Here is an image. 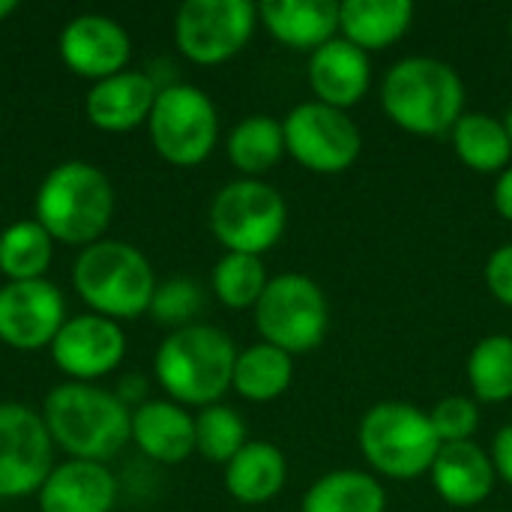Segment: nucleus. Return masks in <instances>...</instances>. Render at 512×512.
<instances>
[{
    "label": "nucleus",
    "mask_w": 512,
    "mask_h": 512,
    "mask_svg": "<svg viewBox=\"0 0 512 512\" xmlns=\"http://www.w3.org/2000/svg\"><path fill=\"white\" fill-rule=\"evenodd\" d=\"M489 456H492V465H495L498 480H504L512 489V423H507V426L495 435L492 453H489Z\"/></svg>",
    "instance_id": "35"
},
{
    "label": "nucleus",
    "mask_w": 512,
    "mask_h": 512,
    "mask_svg": "<svg viewBox=\"0 0 512 512\" xmlns=\"http://www.w3.org/2000/svg\"><path fill=\"white\" fill-rule=\"evenodd\" d=\"M132 441L147 459L180 465L195 453V417L171 399H147L132 408Z\"/></svg>",
    "instance_id": "20"
},
{
    "label": "nucleus",
    "mask_w": 512,
    "mask_h": 512,
    "mask_svg": "<svg viewBox=\"0 0 512 512\" xmlns=\"http://www.w3.org/2000/svg\"><path fill=\"white\" fill-rule=\"evenodd\" d=\"M381 108L399 129L435 138L453 132L465 114V84L438 57H402L381 81Z\"/></svg>",
    "instance_id": "4"
},
{
    "label": "nucleus",
    "mask_w": 512,
    "mask_h": 512,
    "mask_svg": "<svg viewBox=\"0 0 512 512\" xmlns=\"http://www.w3.org/2000/svg\"><path fill=\"white\" fill-rule=\"evenodd\" d=\"M288 228V204L264 180H231L210 204V231L225 246V252L264 255L270 252Z\"/></svg>",
    "instance_id": "7"
},
{
    "label": "nucleus",
    "mask_w": 512,
    "mask_h": 512,
    "mask_svg": "<svg viewBox=\"0 0 512 512\" xmlns=\"http://www.w3.org/2000/svg\"><path fill=\"white\" fill-rule=\"evenodd\" d=\"M39 512H111L117 480L108 465L69 459L57 465L39 489Z\"/></svg>",
    "instance_id": "19"
},
{
    "label": "nucleus",
    "mask_w": 512,
    "mask_h": 512,
    "mask_svg": "<svg viewBox=\"0 0 512 512\" xmlns=\"http://www.w3.org/2000/svg\"><path fill=\"white\" fill-rule=\"evenodd\" d=\"M453 153L477 174H501L512 165V138L507 123L486 111H465L450 132Z\"/></svg>",
    "instance_id": "24"
},
{
    "label": "nucleus",
    "mask_w": 512,
    "mask_h": 512,
    "mask_svg": "<svg viewBox=\"0 0 512 512\" xmlns=\"http://www.w3.org/2000/svg\"><path fill=\"white\" fill-rule=\"evenodd\" d=\"M159 87L144 72H117L105 81H96L84 96L87 120L102 132H132L150 120Z\"/></svg>",
    "instance_id": "17"
},
{
    "label": "nucleus",
    "mask_w": 512,
    "mask_h": 512,
    "mask_svg": "<svg viewBox=\"0 0 512 512\" xmlns=\"http://www.w3.org/2000/svg\"><path fill=\"white\" fill-rule=\"evenodd\" d=\"M510 39H512V15H510Z\"/></svg>",
    "instance_id": "39"
},
{
    "label": "nucleus",
    "mask_w": 512,
    "mask_h": 512,
    "mask_svg": "<svg viewBox=\"0 0 512 512\" xmlns=\"http://www.w3.org/2000/svg\"><path fill=\"white\" fill-rule=\"evenodd\" d=\"M153 150L174 168L201 165L219 141V114L213 99L195 84H168L159 90L147 120Z\"/></svg>",
    "instance_id": "9"
},
{
    "label": "nucleus",
    "mask_w": 512,
    "mask_h": 512,
    "mask_svg": "<svg viewBox=\"0 0 512 512\" xmlns=\"http://www.w3.org/2000/svg\"><path fill=\"white\" fill-rule=\"evenodd\" d=\"M429 477L441 501L459 510L480 507L498 483L492 456L474 441L441 444Z\"/></svg>",
    "instance_id": "18"
},
{
    "label": "nucleus",
    "mask_w": 512,
    "mask_h": 512,
    "mask_svg": "<svg viewBox=\"0 0 512 512\" xmlns=\"http://www.w3.org/2000/svg\"><path fill=\"white\" fill-rule=\"evenodd\" d=\"M51 255L54 240L36 219H21L0 231V273L6 276V282L45 279Z\"/></svg>",
    "instance_id": "28"
},
{
    "label": "nucleus",
    "mask_w": 512,
    "mask_h": 512,
    "mask_svg": "<svg viewBox=\"0 0 512 512\" xmlns=\"http://www.w3.org/2000/svg\"><path fill=\"white\" fill-rule=\"evenodd\" d=\"M114 186L102 168L84 159L54 165L36 189L33 213L54 243L93 246L111 225Z\"/></svg>",
    "instance_id": "2"
},
{
    "label": "nucleus",
    "mask_w": 512,
    "mask_h": 512,
    "mask_svg": "<svg viewBox=\"0 0 512 512\" xmlns=\"http://www.w3.org/2000/svg\"><path fill=\"white\" fill-rule=\"evenodd\" d=\"M15 9H18V3H15V0H0V21H6Z\"/></svg>",
    "instance_id": "37"
},
{
    "label": "nucleus",
    "mask_w": 512,
    "mask_h": 512,
    "mask_svg": "<svg viewBox=\"0 0 512 512\" xmlns=\"http://www.w3.org/2000/svg\"><path fill=\"white\" fill-rule=\"evenodd\" d=\"M429 420L441 444H462L474 441V432L480 429V408L468 396H447L432 405Z\"/></svg>",
    "instance_id": "33"
},
{
    "label": "nucleus",
    "mask_w": 512,
    "mask_h": 512,
    "mask_svg": "<svg viewBox=\"0 0 512 512\" xmlns=\"http://www.w3.org/2000/svg\"><path fill=\"white\" fill-rule=\"evenodd\" d=\"M291 384H294L291 354L267 342H258L237 354L231 390H237V396H243L246 402H273L285 396Z\"/></svg>",
    "instance_id": "27"
},
{
    "label": "nucleus",
    "mask_w": 512,
    "mask_h": 512,
    "mask_svg": "<svg viewBox=\"0 0 512 512\" xmlns=\"http://www.w3.org/2000/svg\"><path fill=\"white\" fill-rule=\"evenodd\" d=\"M504 123H507V132H510V138H512V105H510V111H507V117H504Z\"/></svg>",
    "instance_id": "38"
},
{
    "label": "nucleus",
    "mask_w": 512,
    "mask_h": 512,
    "mask_svg": "<svg viewBox=\"0 0 512 512\" xmlns=\"http://www.w3.org/2000/svg\"><path fill=\"white\" fill-rule=\"evenodd\" d=\"M285 153L312 174H342L363 153L360 126L348 117V111L330 108L324 102H300L285 120Z\"/></svg>",
    "instance_id": "10"
},
{
    "label": "nucleus",
    "mask_w": 512,
    "mask_h": 512,
    "mask_svg": "<svg viewBox=\"0 0 512 512\" xmlns=\"http://www.w3.org/2000/svg\"><path fill=\"white\" fill-rule=\"evenodd\" d=\"M288 480L285 453L270 441H249L225 465V489L240 504H267L273 501Z\"/></svg>",
    "instance_id": "23"
},
{
    "label": "nucleus",
    "mask_w": 512,
    "mask_h": 512,
    "mask_svg": "<svg viewBox=\"0 0 512 512\" xmlns=\"http://www.w3.org/2000/svg\"><path fill=\"white\" fill-rule=\"evenodd\" d=\"M486 285L492 297L512 309V243L498 246L486 261Z\"/></svg>",
    "instance_id": "34"
},
{
    "label": "nucleus",
    "mask_w": 512,
    "mask_h": 512,
    "mask_svg": "<svg viewBox=\"0 0 512 512\" xmlns=\"http://www.w3.org/2000/svg\"><path fill=\"white\" fill-rule=\"evenodd\" d=\"M246 444V423L234 408L210 405L195 417V453H201L207 462L228 465Z\"/></svg>",
    "instance_id": "31"
},
{
    "label": "nucleus",
    "mask_w": 512,
    "mask_h": 512,
    "mask_svg": "<svg viewBox=\"0 0 512 512\" xmlns=\"http://www.w3.org/2000/svg\"><path fill=\"white\" fill-rule=\"evenodd\" d=\"M414 24V3L408 0H345L339 3L342 39L360 51H384L396 45Z\"/></svg>",
    "instance_id": "22"
},
{
    "label": "nucleus",
    "mask_w": 512,
    "mask_h": 512,
    "mask_svg": "<svg viewBox=\"0 0 512 512\" xmlns=\"http://www.w3.org/2000/svg\"><path fill=\"white\" fill-rule=\"evenodd\" d=\"M225 150H228L231 165L243 177L261 180L285 156V132H282V123L276 117H270V114H249V117H243L231 129Z\"/></svg>",
    "instance_id": "26"
},
{
    "label": "nucleus",
    "mask_w": 512,
    "mask_h": 512,
    "mask_svg": "<svg viewBox=\"0 0 512 512\" xmlns=\"http://www.w3.org/2000/svg\"><path fill=\"white\" fill-rule=\"evenodd\" d=\"M495 210L504 222H512V165L504 168L495 180V192H492Z\"/></svg>",
    "instance_id": "36"
},
{
    "label": "nucleus",
    "mask_w": 512,
    "mask_h": 512,
    "mask_svg": "<svg viewBox=\"0 0 512 512\" xmlns=\"http://www.w3.org/2000/svg\"><path fill=\"white\" fill-rule=\"evenodd\" d=\"M60 60L87 81H105L117 72H126V63L132 57V42L123 24H117L108 15L84 12L75 15L57 39Z\"/></svg>",
    "instance_id": "15"
},
{
    "label": "nucleus",
    "mask_w": 512,
    "mask_h": 512,
    "mask_svg": "<svg viewBox=\"0 0 512 512\" xmlns=\"http://www.w3.org/2000/svg\"><path fill=\"white\" fill-rule=\"evenodd\" d=\"M258 27V6L249 0H186L174 15V42L198 66H219L237 57Z\"/></svg>",
    "instance_id": "11"
},
{
    "label": "nucleus",
    "mask_w": 512,
    "mask_h": 512,
    "mask_svg": "<svg viewBox=\"0 0 512 512\" xmlns=\"http://www.w3.org/2000/svg\"><path fill=\"white\" fill-rule=\"evenodd\" d=\"M72 285L93 315L120 324L150 312L159 282L141 249L126 240H99L75 258Z\"/></svg>",
    "instance_id": "5"
},
{
    "label": "nucleus",
    "mask_w": 512,
    "mask_h": 512,
    "mask_svg": "<svg viewBox=\"0 0 512 512\" xmlns=\"http://www.w3.org/2000/svg\"><path fill=\"white\" fill-rule=\"evenodd\" d=\"M264 30L297 51H315L339 30V3L333 0H264L258 6Z\"/></svg>",
    "instance_id": "21"
},
{
    "label": "nucleus",
    "mask_w": 512,
    "mask_h": 512,
    "mask_svg": "<svg viewBox=\"0 0 512 512\" xmlns=\"http://www.w3.org/2000/svg\"><path fill=\"white\" fill-rule=\"evenodd\" d=\"M468 384L477 402L501 405L512 399V336L495 333L474 345L468 357Z\"/></svg>",
    "instance_id": "29"
},
{
    "label": "nucleus",
    "mask_w": 512,
    "mask_h": 512,
    "mask_svg": "<svg viewBox=\"0 0 512 512\" xmlns=\"http://www.w3.org/2000/svg\"><path fill=\"white\" fill-rule=\"evenodd\" d=\"M300 512H387V492L375 474L342 468L306 489Z\"/></svg>",
    "instance_id": "25"
},
{
    "label": "nucleus",
    "mask_w": 512,
    "mask_h": 512,
    "mask_svg": "<svg viewBox=\"0 0 512 512\" xmlns=\"http://www.w3.org/2000/svg\"><path fill=\"white\" fill-rule=\"evenodd\" d=\"M201 306H204V294H201L198 282L174 276V279H165V282L156 285L150 315L159 324H168V327L180 330V327L192 324V318L201 312Z\"/></svg>",
    "instance_id": "32"
},
{
    "label": "nucleus",
    "mask_w": 512,
    "mask_h": 512,
    "mask_svg": "<svg viewBox=\"0 0 512 512\" xmlns=\"http://www.w3.org/2000/svg\"><path fill=\"white\" fill-rule=\"evenodd\" d=\"M237 348L213 324H189L162 339L153 357L159 387L183 408H210L231 390Z\"/></svg>",
    "instance_id": "3"
},
{
    "label": "nucleus",
    "mask_w": 512,
    "mask_h": 512,
    "mask_svg": "<svg viewBox=\"0 0 512 512\" xmlns=\"http://www.w3.org/2000/svg\"><path fill=\"white\" fill-rule=\"evenodd\" d=\"M270 276L267 267L258 255H240V252H225L210 276L213 294L222 306L228 309H255Z\"/></svg>",
    "instance_id": "30"
},
{
    "label": "nucleus",
    "mask_w": 512,
    "mask_h": 512,
    "mask_svg": "<svg viewBox=\"0 0 512 512\" xmlns=\"http://www.w3.org/2000/svg\"><path fill=\"white\" fill-rule=\"evenodd\" d=\"M252 312L261 342L291 357L318 348L330 324V306L321 285L303 273L273 276Z\"/></svg>",
    "instance_id": "8"
},
{
    "label": "nucleus",
    "mask_w": 512,
    "mask_h": 512,
    "mask_svg": "<svg viewBox=\"0 0 512 512\" xmlns=\"http://www.w3.org/2000/svg\"><path fill=\"white\" fill-rule=\"evenodd\" d=\"M54 471V441L39 411L0 402V501L39 495Z\"/></svg>",
    "instance_id": "12"
},
{
    "label": "nucleus",
    "mask_w": 512,
    "mask_h": 512,
    "mask_svg": "<svg viewBox=\"0 0 512 512\" xmlns=\"http://www.w3.org/2000/svg\"><path fill=\"white\" fill-rule=\"evenodd\" d=\"M42 420L54 447L69 459L105 465L132 441V411L117 393L96 384H57L42 405Z\"/></svg>",
    "instance_id": "1"
},
{
    "label": "nucleus",
    "mask_w": 512,
    "mask_h": 512,
    "mask_svg": "<svg viewBox=\"0 0 512 512\" xmlns=\"http://www.w3.org/2000/svg\"><path fill=\"white\" fill-rule=\"evenodd\" d=\"M51 360L54 366L78 384H93L111 372L126 357V336L123 327L111 318L84 312L66 318L60 333L51 342Z\"/></svg>",
    "instance_id": "13"
},
{
    "label": "nucleus",
    "mask_w": 512,
    "mask_h": 512,
    "mask_svg": "<svg viewBox=\"0 0 512 512\" xmlns=\"http://www.w3.org/2000/svg\"><path fill=\"white\" fill-rule=\"evenodd\" d=\"M66 324V300L48 279L6 282L0 288V342L15 351L51 348Z\"/></svg>",
    "instance_id": "14"
},
{
    "label": "nucleus",
    "mask_w": 512,
    "mask_h": 512,
    "mask_svg": "<svg viewBox=\"0 0 512 512\" xmlns=\"http://www.w3.org/2000/svg\"><path fill=\"white\" fill-rule=\"evenodd\" d=\"M357 444L378 477L402 483L429 474L441 450L429 411H420L417 405L396 399L378 402L363 414Z\"/></svg>",
    "instance_id": "6"
},
{
    "label": "nucleus",
    "mask_w": 512,
    "mask_h": 512,
    "mask_svg": "<svg viewBox=\"0 0 512 512\" xmlns=\"http://www.w3.org/2000/svg\"><path fill=\"white\" fill-rule=\"evenodd\" d=\"M309 87L315 102L348 111L372 87V60L342 36H333L309 54Z\"/></svg>",
    "instance_id": "16"
}]
</instances>
